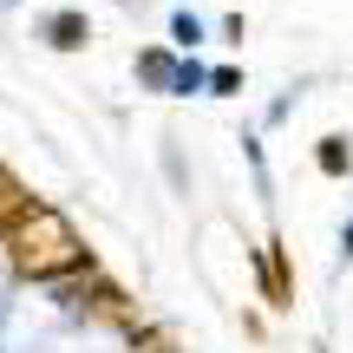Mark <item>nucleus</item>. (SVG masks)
I'll return each instance as SVG.
<instances>
[{
  "label": "nucleus",
  "instance_id": "3",
  "mask_svg": "<svg viewBox=\"0 0 353 353\" xmlns=\"http://www.w3.org/2000/svg\"><path fill=\"white\" fill-rule=\"evenodd\" d=\"M170 33H176V46H196V39H203V26H196V13H176V20H170Z\"/></svg>",
  "mask_w": 353,
  "mask_h": 353
},
{
  "label": "nucleus",
  "instance_id": "4",
  "mask_svg": "<svg viewBox=\"0 0 353 353\" xmlns=\"http://www.w3.org/2000/svg\"><path fill=\"white\" fill-rule=\"evenodd\" d=\"M20 210H26V196L7 183V176H0V216H20Z\"/></svg>",
  "mask_w": 353,
  "mask_h": 353
},
{
  "label": "nucleus",
  "instance_id": "1",
  "mask_svg": "<svg viewBox=\"0 0 353 353\" xmlns=\"http://www.w3.org/2000/svg\"><path fill=\"white\" fill-rule=\"evenodd\" d=\"M13 262H20L26 275H52V268L79 262V242L65 236V223L52 210H20L13 216Z\"/></svg>",
  "mask_w": 353,
  "mask_h": 353
},
{
  "label": "nucleus",
  "instance_id": "2",
  "mask_svg": "<svg viewBox=\"0 0 353 353\" xmlns=\"http://www.w3.org/2000/svg\"><path fill=\"white\" fill-rule=\"evenodd\" d=\"M52 46H85V20L79 13H59L52 20Z\"/></svg>",
  "mask_w": 353,
  "mask_h": 353
}]
</instances>
